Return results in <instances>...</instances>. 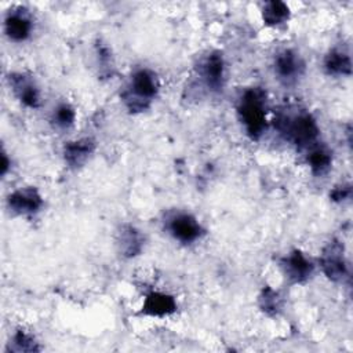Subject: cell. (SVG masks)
<instances>
[{"label": "cell", "mask_w": 353, "mask_h": 353, "mask_svg": "<svg viewBox=\"0 0 353 353\" xmlns=\"http://www.w3.org/2000/svg\"><path fill=\"white\" fill-rule=\"evenodd\" d=\"M6 37L12 43H23L34 32L33 14L23 6H15L7 10L3 19Z\"/></svg>", "instance_id": "cell-9"}, {"label": "cell", "mask_w": 353, "mask_h": 353, "mask_svg": "<svg viewBox=\"0 0 353 353\" xmlns=\"http://www.w3.org/2000/svg\"><path fill=\"white\" fill-rule=\"evenodd\" d=\"M160 92V80L154 70L146 66L137 68L131 72L127 81L121 87L120 101L125 109L132 113L148 110Z\"/></svg>", "instance_id": "cell-2"}, {"label": "cell", "mask_w": 353, "mask_h": 353, "mask_svg": "<svg viewBox=\"0 0 353 353\" xmlns=\"http://www.w3.org/2000/svg\"><path fill=\"white\" fill-rule=\"evenodd\" d=\"M196 76L210 94H219L226 84V61L221 51L211 50L196 65Z\"/></svg>", "instance_id": "cell-5"}, {"label": "cell", "mask_w": 353, "mask_h": 353, "mask_svg": "<svg viewBox=\"0 0 353 353\" xmlns=\"http://www.w3.org/2000/svg\"><path fill=\"white\" fill-rule=\"evenodd\" d=\"M276 131L294 148L306 152L320 142V127L316 117L305 108L285 105L274 112Z\"/></svg>", "instance_id": "cell-1"}, {"label": "cell", "mask_w": 353, "mask_h": 353, "mask_svg": "<svg viewBox=\"0 0 353 353\" xmlns=\"http://www.w3.org/2000/svg\"><path fill=\"white\" fill-rule=\"evenodd\" d=\"M306 163L314 176H324L332 167V152L321 142H317L305 152Z\"/></svg>", "instance_id": "cell-16"}, {"label": "cell", "mask_w": 353, "mask_h": 353, "mask_svg": "<svg viewBox=\"0 0 353 353\" xmlns=\"http://www.w3.org/2000/svg\"><path fill=\"white\" fill-rule=\"evenodd\" d=\"M320 269L332 283H343L349 279V266L345 256V247L341 240H330L321 250L319 258Z\"/></svg>", "instance_id": "cell-7"}, {"label": "cell", "mask_w": 353, "mask_h": 353, "mask_svg": "<svg viewBox=\"0 0 353 353\" xmlns=\"http://www.w3.org/2000/svg\"><path fill=\"white\" fill-rule=\"evenodd\" d=\"M284 298L279 290L265 285L258 295V307L269 317H276L283 312Z\"/></svg>", "instance_id": "cell-18"}, {"label": "cell", "mask_w": 353, "mask_h": 353, "mask_svg": "<svg viewBox=\"0 0 353 353\" xmlns=\"http://www.w3.org/2000/svg\"><path fill=\"white\" fill-rule=\"evenodd\" d=\"M272 68L279 83L291 87L298 84L299 80L305 76L306 62L299 51L291 47H285L273 55Z\"/></svg>", "instance_id": "cell-6"}, {"label": "cell", "mask_w": 353, "mask_h": 353, "mask_svg": "<svg viewBox=\"0 0 353 353\" xmlns=\"http://www.w3.org/2000/svg\"><path fill=\"white\" fill-rule=\"evenodd\" d=\"M279 268L288 284L307 283L316 270L314 262L299 248H292L279 259Z\"/></svg>", "instance_id": "cell-8"}, {"label": "cell", "mask_w": 353, "mask_h": 353, "mask_svg": "<svg viewBox=\"0 0 353 353\" xmlns=\"http://www.w3.org/2000/svg\"><path fill=\"white\" fill-rule=\"evenodd\" d=\"M323 69L332 77H349L352 74V58L349 51L332 47L323 58Z\"/></svg>", "instance_id": "cell-15"}, {"label": "cell", "mask_w": 353, "mask_h": 353, "mask_svg": "<svg viewBox=\"0 0 353 353\" xmlns=\"http://www.w3.org/2000/svg\"><path fill=\"white\" fill-rule=\"evenodd\" d=\"M261 17L266 26L279 28L290 21L291 11L288 4L279 0L265 1L261 7Z\"/></svg>", "instance_id": "cell-17"}, {"label": "cell", "mask_w": 353, "mask_h": 353, "mask_svg": "<svg viewBox=\"0 0 353 353\" xmlns=\"http://www.w3.org/2000/svg\"><path fill=\"white\" fill-rule=\"evenodd\" d=\"M239 121L251 141H259L268 130V95L261 87L245 88L236 105Z\"/></svg>", "instance_id": "cell-3"}, {"label": "cell", "mask_w": 353, "mask_h": 353, "mask_svg": "<svg viewBox=\"0 0 353 353\" xmlns=\"http://www.w3.org/2000/svg\"><path fill=\"white\" fill-rule=\"evenodd\" d=\"M10 170H11V159L8 157V153L6 152V149L3 148L1 160H0V174H1V176L4 178L8 174Z\"/></svg>", "instance_id": "cell-23"}, {"label": "cell", "mask_w": 353, "mask_h": 353, "mask_svg": "<svg viewBox=\"0 0 353 353\" xmlns=\"http://www.w3.org/2000/svg\"><path fill=\"white\" fill-rule=\"evenodd\" d=\"M41 346L39 345L37 339L34 338L33 334L19 328L17 330L10 341L7 342L6 352L8 353H32V352H40Z\"/></svg>", "instance_id": "cell-20"}, {"label": "cell", "mask_w": 353, "mask_h": 353, "mask_svg": "<svg viewBox=\"0 0 353 353\" xmlns=\"http://www.w3.org/2000/svg\"><path fill=\"white\" fill-rule=\"evenodd\" d=\"M50 121L57 130H69L76 121V109L66 101L58 102L51 112Z\"/></svg>", "instance_id": "cell-21"}, {"label": "cell", "mask_w": 353, "mask_h": 353, "mask_svg": "<svg viewBox=\"0 0 353 353\" xmlns=\"http://www.w3.org/2000/svg\"><path fill=\"white\" fill-rule=\"evenodd\" d=\"M178 303L174 295L163 291H150L145 295L141 313L150 317H167L176 312Z\"/></svg>", "instance_id": "cell-14"}, {"label": "cell", "mask_w": 353, "mask_h": 353, "mask_svg": "<svg viewBox=\"0 0 353 353\" xmlns=\"http://www.w3.org/2000/svg\"><path fill=\"white\" fill-rule=\"evenodd\" d=\"M145 234L132 223H121L116 230V250L124 259H132L141 255L145 248Z\"/></svg>", "instance_id": "cell-12"}, {"label": "cell", "mask_w": 353, "mask_h": 353, "mask_svg": "<svg viewBox=\"0 0 353 353\" xmlns=\"http://www.w3.org/2000/svg\"><path fill=\"white\" fill-rule=\"evenodd\" d=\"M163 228L167 234L183 245H192L203 239L205 229L189 211L172 210L163 218Z\"/></svg>", "instance_id": "cell-4"}, {"label": "cell", "mask_w": 353, "mask_h": 353, "mask_svg": "<svg viewBox=\"0 0 353 353\" xmlns=\"http://www.w3.org/2000/svg\"><path fill=\"white\" fill-rule=\"evenodd\" d=\"M330 199L334 203L343 204L352 199V185L349 182H342L335 185L330 192Z\"/></svg>", "instance_id": "cell-22"}, {"label": "cell", "mask_w": 353, "mask_h": 353, "mask_svg": "<svg viewBox=\"0 0 353 353\" xmlns=\"http://www.w3.org/2000/svg\"><path fill=\"white\" fill-rule=\"evenodd\" d=\"M7 84L12 95L29 109H39L41 106V91L34 77L26 72H10L7 74Z\"/></svg>", "instance_id": "cell-11"}, {"label": "cell", "mask_w": 353, "mask_h": 353, "mask_svg": "<svg viewBox=\"0 0 353 353\" xmlns=\"http://www.w3.org/2000/svg\"><path fill=\"white\" fill-rule=\"evenodd\" d=\"M95 62L98 66V74L102 79H110L114 73V57L112 52V47L105 43L102 39H98L94 44Z\"/></svg>", "instance_id": "cell-19"}, {"label": "cell", "mask_w": 353, "mask_h": 353, "mask_svg": "<svg viewBox=\"0 0 353 353\" xmlns=\"http://www.w3.org/2000/svg\"><path fill=\"white\" fill-rule=\"evenodd\" d=\"M97 142L91 137H81L65 142L62 148V157L65 164L72 170H80L94 156Z\"/></svg>", "instance_id": "cell-13"}, {"label": "cell", "mask_w": 353, "mask_h": 353, "mask_svg": "<svg viewBox=\"0 0 353 353\" xmlns=\"http://www.w3.org/2000/svg\"><path fill=\"white\" fill-rule=\"evenodd\" d=\"M44 199L37 188L21 186L6 199L7 210L15 216H33L41 211Z\"/></svg>", "instance_id": "cell-10"}]
</instances>
